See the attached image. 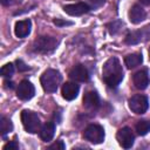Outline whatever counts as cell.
<instances>
[{
    "mask_svg": "<svg viewBox=\"0 0 150 150\" xmlns=\"http://www.w3.org/2000/svg\"><path fill=\"white\" fill-rule=\"evenodd\" d=\"M103 81L109 88H116L123 80V69L120 63V60L116 56H112L105 61L102 69Z\"/></svg>",
    "mask_w": 150,
    "mask_h": 150,
    "instance_id": "obj_1",
    "label": "cell"
},
{
    "mask_svg": "<svg viewBox=\"0 0 150 150\" xmlns=\"http://www.w3.org/2000/svg\"><path fill=\"white\" fill-rule=\"evenodd\" d=\"M62 81V75L56 69H47L41 76V86L45 91L54 93Z\"/></svg>",
    "mask_w": 150,
    "mask_h": 150,
    "instance_id": "obj_2",
    "label": "cell"
},
{
    "mask_svg": "<svg viewBox=\"0 0 150 150\" xmlns=\"http://www.w3.org/2000/svg\"><path fill=\"white\" fill-rule=\"evenodd\" d=\"M59 43L60 41L56 38L46 36V35L39 36L33 42V50L40 54H49V53H53L57 48Z\"/></svg>",
    "mask_w": 150,
    "mask_h": 150,
    "instance_id": "obj_3",
    "label": "cell"
},
{
    "mask_svg": "<svg viewBox=\"0 0 150 150\" xmlns=\"http://www.w3.org/2000/svg\"><path fill=\"white\" fill-rule=\"evenodd\" d=\"M21 122L27 132L35 134L40 130V127H41L40 117L38 116L36 112H34L32 110L25 109L21 111Z\"/></svg>",
    "mask_w": 150,
    "mask_h": 150,
    "instance_id": "obj_4",
    "label": "cell"
},
{
    "mask_svg": "<svg viewBox=\"0 0 150 150\" xmlns=\"http://www.w3.org/2000/svg\"><path fill=\"white\" fill-rule=\"evenodd\" d=\"M104 136H105L104 129L98 124H89L83 131L84 139L94 144L102 143L104 141Z\"/></svg>",
    "mask_w": 150,
    "mask_h": 150,
    "instance_id": "obj_5",
    "label": "cell"
},
{
    "mask_svg": "<svg viewBox=\"0 0 150 150\" xmlns=\"http://www.w3.org/2000/svg\"><path fill=\"white\" fill-rule=\"evenodd\" d=\"M129 108L131 109L132 112H135L137 115L144 114L149 108L148 97L144 96V95H141V94L131 96L130 100H129Z\"/></svg>",
    "mask_w": 150,
    "mask_h": 150,
    "instance_id": "obj_6",
    "label": "cell"
},
{
    "mask_svg": "<svg viewBox=\"0 0 150 150\" xmlns=\"http://www.w3.org/2000/svg\"><path fill=\"white\" fill-rule=\"evenodd\" d=\"M149 38H150V25L143 27L142 29L128 33L125 36V43L127 45H137L139 42L148 40Z\"/></svg>",
    "mask_w": 150,
    "mask_h": 150,
    "instance_id": "obj_7",
    "label": "cell"
},
{
    "mask_svg": "<svg viewBox=\"0 0 150 150\" xmlns=\"http://www.w3.org/2000/svg\"><path fill=\"white\" fill-rule=\"evenodd\" d=\"M116 139L118 142V144L124 148V149H129L134 145V142H135V135L134 132L131 131L130 128L128 127H124L122 129H120L116 134Z\"/></svg>",
    "mask_w": 150,
    "mask_h": 150,
    "instance_id": "obj_8",
    "label": "cell"
},
{
    "mask_svg": "<svg viewBox=\"0 0 150 150\" xmlns=\"http://www.w3.org/2000/svg\"><path fill=\"white\" fill-rule=\"evenodd\" d=\"M34 94H35V88L32 84V82H29L28 80H23L19 83L16 89V96L20 100L28 101L34 96Z\"/></svg>",
    "mask_w": 150,
    "mask_h": 150,
    "instance_id": "obj_9",
    "label": "cell"
},
{
    "mask_svg": "<svg viewBox=\"0 0 150 150\" xmlns=\"http://www.w3.org/2000/svg\"><path fill=\"white\" fill-rule=\"evenodd\" d=\"M63 11L71 16H80L91 11V7L88 2H76V4L66 5L63 7Z\"/></svg>",
    "mask_w": 150,
    "mask_h": 150,
    "instance_id": "obj_10",
    "label": "cell"
},
{
    "mask_svg": "<svg viewBox=\"0 0 150 150\" xmlns=\"http://www.w3.org/2000/svg\"><path fill=\"white\" fill-rule=\"evenodd\" d=\"M69 77L75 82H87L89 80V73L83 64H76L69 71Z\"/></svg>",
    "mask_w": 150,
    "mask_h": 150,
    "instance_id": "obj_11",
    "label": "cell"
},
{
    "mask_svg": "<svg viewBox=\"0 0 150 150\" xmlns=\"http://www.w3.org/2000/svg\"><path fill=\"white\" fill-rule=\"evenodd\" d=\"M132 81H134V84H135V87L137 89L143 90L150 83V75H149L146 69H142V70H138L137 73L134 74Z\"/></svg>",
    "mask_w": 150,
    "mask_h": 150,
    "instance_id": "obj_12",
    "label": "cell"
},
{
    "mask_svg": "<svg viewBox=\"0 0 150 150\" xmlns=\"http://www.w3.org/2000/svg\"><path fill=\"white\" fill-rule=\"evenodd\" d=\"M79 90H80V87L79 84L74 82H66L63 86H62V89H61V94H62V97L67 101H73L77 97V94H79Z\"/></svg>",
    "mask_w": 150,
    "mask_h": 150,
    "instance_id": "obj_13",
    "label": "cell"
},
{
    "mask_svg": "<svg viewBox=\"0 0 150 150\" xmlns=\"http://www.w3.org/2000/svg\"><path fill=\"white\" fill-rule=\"evenodd\" d=\"M83 107L88 110H96L100 107V97L96 91H87L83 96Z\"/></svg>",
    "mask_w": 150,
    "mask_h": 150,
    "instance_id": "obj_14",
    "label": "cell"
},
{
    "mask_svg": "<svg viewBox=\"0 0 150 150\" xmlns=\"http://www.w3.org/2000/svg\"><path fill=\"white\" fill-rule=\"evenodd\" d=\"M30 28H32V22L30 20H20L15 22L14 26V33L18 38H26L29 35L30 33Z\"/></svg>",
    "mask_w": 150,
    "mask_h": 150,
    "instance_id": "obj_15",
    "label": "cell"
},
{
    "mask_svg": "<svg viewBox=\"0 0 150 150\" xmlns=\"http://www.w3.org/2000/svg\"><path fill=\"white\" fill-rule=\"evenodd\" d=\"M145 16H146V13L139 5H134L129 11V20L134 25L141 23L145 19Z\"/></svg>",
    "mask_w": 150,
    "mask_h": 150,
    "instance_id": "obj_16",
    "label": "cell"
},
{
    "mask_svg": "<svg viewBox=\"0 0 150 150\" xmlns=\"http://www.w3.org/2000/svg\"><path fill=\"white\" fill-rule=\"evenodd\" d=\"M55 134V124L53 122H47L41 129H40V137L45 142L52 141Z\"/></svg>",
    "mask_w": 150,
    "mask_h": 150,
    "instance_id": "obj_17",
    "label": "cell"
},
{
    "mask_svg": "<svg viewBox=\"0 0 150 150\" xmlns=\"http://www.w3.org/2000/svg\"><path fill=\"white\" fill-rule=\"evenodd\" d=\"M143 62V56L141 53H132L125 56L124 59V63L128 68H135L137 66H139Z\"/></svg>",
    "mask_w": 150,
    "mask_h": 150,
    "instance_id": "obj_18",
    "label": "cell"
},
{
    "mask_svg": "<svg viewBox=\"0 0 150 150\" xmlns=\"http://www.w3.org/2000/svg\"><path fill=\"white\" fill-rule=\"evenodd\" d=\"M12 130H13V124H12L11 120L5 117V116H2L1 120H0V131H1V135L5 136L6 134L11 132Z\"/></svg>",
    "mask_w": 150,
    "mask_h": 150,
    "instance_id": "obj_19",
    "label": "cell"
},
{
    "mask_svg": "<svg viewBox=\"0 0 150 150\" xmlns=\"http://www.w3.org/2000/svg\"><path fill=\"white\" fill-rule=\"evenodd\" d=\"M136 131L139 136H144L150 131V122L145 120H141L136 123Z\"/></svg>",
    "mask_w": 150,
    "mask_h": 150,
    "instance_id": "obj_20",
    "label": "cell"
},
{
    "mask_svg": "<svg viewBox=\"0 0 150 150\" xmlns=\"http://www.w3.org/2000/svg\"><path fill=\"white\" fill-rule=\"evenodd\" d=\"M122 26H123V22L121 20H115V21L108 23L107 25V28H108V32L110 34H116V33H118L121 30Z\"/></svg>",
    "mask_w": 150,
    "mask_h": 150,
    "instance_id": "obj_21",
    "label": "cell"
},
{
    "mask_svg": "<svg viewBox=\"0 0 150 150\" xmlns=\"http://www.w3.org/2000/svg\"><path fill=\"white\" fill-rule=\"evenodd\" d=\"M0 73H1V75H2L4 77H11V76L14 74V66H13L12 63H7V64H5V66L1 68Z\"/></svg>",
    "mask_w": 150,
    "mask_h": 150,
    "instance_id": "obj_22",
    "label": "cell"
},
{
    "mask_svg": "<svg viewBox=\"0 0 150 150\" xmlns=\"http://www.w3.org/2000/svg\"><path fill=\"white\" fill-rule=\"evenodd\" d=\"M88 4L90 5L91 9H96V8L101 7L102 5H104V0H90Z\"/></svg>",
    "mask_w": 150,
    "mask_h": 150,
    "instance_id": "obj_23",
    "label": "cell"
},
{
    "mask_svg": "<svg viewBox=\"0 0 150 150\" xmlns=\"http://www.w3.org/2000/svg\"><path fill=\"white\" fill-rule=\"evenodd\" d=\"M66 148V145L63 144V142L62 141H57V142H55L54 144H52V145H49L48 146V149H61V150H63Z\"/></svg>",
    "mask_w": 150,
    "mask_h": 150,
    "instance_id": "obj_24",
    "label": "cell"
},
{
    "mask_svg": "<svg viewBox=\"0 0 150 150\" xmlns=\"http://www.w3.org/2000/svg\"><path fill=\"white\" fill-rule=\"evenodd\" d=\"M18 148H19V145L16 144V142L13 141V142H9V143L5 144L2 149H4V150H8V149H9V150H16Z\"/></svg>",
    "mask_w": 150,
    "mask_h": 150,
    "instance_id": "obj_25",
    "label": "cell"
},
{
    "mask_svg": "<svg viewBox=\"0 0 150 150\" xmlns=\"http://www.w3.org/2000/svg\"><path fill=\"white\" fill-rule=\"evenodd\" d=\"M16 64H18L19 71H25V70H28V69H29L28 66H26V64L22 62V60H16Z\"/></svg>",
    "mask_w": 150,
    "mask_h": 150,
    "instance_id": "obj_26",
    "label": "cell"
},
{
    "mask_svg": "<svg viewBox=\"0 0 150 150\" xmlns=\"http://www.w3.org/2000/svg\"><path fill=\"white\" fill-rule=\"evenodd\" d=\"M19 2H20V0H1V4L4 6H12V5H15Z\"/></svg>",
    "mask_w": 150,
    "mask_h": 150,
    "instance_id": "obj_27",
    "label": "cell"
},
{
    "mask_svg": "<svg viewBox=\"0 0 150 150\" xmlns=\"http://www.w3.org/2000/svg\"><path fill=\"white\" fill-rule=\"evenodd\" d=\"M54 23H55L56 26H67V25H71L70 21H62V20H60V19H55V20H54Z\"/></svg>",
    "mask_w": 150,
    "mask_h": 150,
    "instance_id": "obj_28",
    "label": "cell"
},
{
    "mask_svg": "<svg viewBox=\"0 0 150 150\" xmlns=\"http://www.w3.org/2000/svg\"><path fill=\"white\" fill-rule=\"evenodd\" d=\"M5 84H6V87H7V88H11V89L14 87V83H13V82H8V81H6V82H5Z\"/></svg>",
    "mask_w": 150,
    "mask_h": 150,
    "instance_id": "obj_29",
    "label": "cell"
},
{
    "mask_svg": "<svg viewBox=\"0 0 150 150\" xmlns=\"http://www.w3.org/2000/svg\"><path fill=\"white\" fill-rule=\"evenodd\" d=\"M143 5H146V6H150V0H139Z\"/></svg>",
    "mask_w": 150,
    "mask_h": 150,
    "instance_id": "obj_30",
    "label": "cell"
},
{
    "mask_svg": "<svg viewBox=\"0 0 150 150\" xmlns=\"http://www.w3.org/2000/svg\"><path fill=\"white\" fill-rule=\"evenodd\" d=\"M149 59H150V49H149Z\"/></svg>",
    "mask_w": 150,
    "mask_h": 150,
    "instance_id": "obj_31",
    "label": "cell"
}]
</instances>
